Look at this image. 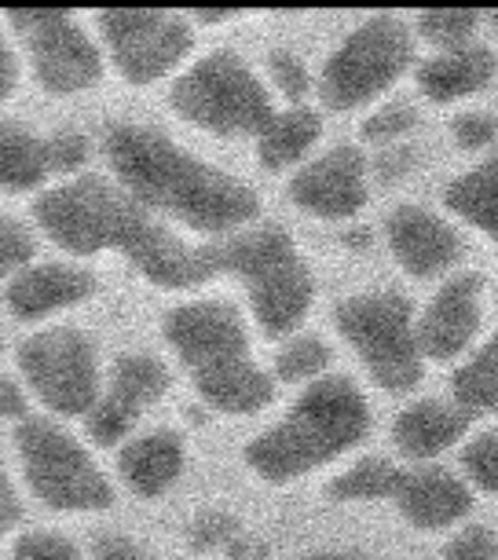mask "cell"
Returning a JSON list of instances; mask_svg holds the SVG:
<instances>
[{"label": "cell", "instance_id": "1", "mask_svg": "<svg viewBox=\"0 0 498 560\" xmlns=\"http://www.w3.org/2000/svg\"><path fill=\"white\" fill-rule=\"evenodd\" d=\"M37 224L70 253H125L143 279L162 290H195L217 268V246H190L147 209L100 176H81L37 198Z\"/></svg>", "mask_w": 498, "mask_h": 560}, {"label": "cell", "instance_id": "2", "mask_svg": "<svg viewBox=\"0 0 498 560\" xmlns=\"http://www.w3.org/2000/svg\"><path fill=\"white\" fill-rule=\"evenodd\" d=\"M103 151L125 184V195L143 209L179 220L198 235H239L260 213L257 195L242 179L143 125H114Z\"/></svg>", "mask_w": 498, "mask_h": 560}, {"label": "cell", "instance_id": "3", "mask_svg": "<svg viewBox=\"0 0 498 560\" xmlns=\"http://www.w3.org/2000/svg\"><path fill=\"white\" fill-rule=\"evenodd\" d=\"M162 330L198 396L220 415H257L275 399V382L253 363L246 323L228 301L179 304Z\"/></svg>", "mask_w": 498, "mask_h": 560}, {"label": "cell", "instance_id": "4", "mask_svg": "<svg viewBox=\"0 0 498 560\" xmlns=\"http://www.w3.org/2000/svg\"><path fill=\"white\" fill-rule=\"evenodd\" d=\"M370 432V404L348 377H323L301 393L279 425L246 447V465L268 483H290L323 469Z\"/></svg>", "mask_w": 498, "mask_h": 560}, {"label": "cell", "instance_id": "5", "mask_svg": "<svg viewBox=\"0 0 498 560\" xmlns=\"http://www.w3.org/2000/svg\"><path fill=\"white\" fill-rule=\"evenodd\" d=\"M217 268L242 279L253 319L268 337H286L304 323L315 301V275L282 228L239 231L217 246Z\"/></svg>", "mask_w": 498, "mask_h": 560}, {"label": "cell", "instance_id": "6", "mask_svg": "<svg viewBox=\"0 0 498 560\" xmlns=\"http://www.w3.org/2000/svg\"><path fill=\"white\" fill-rule=\"evenodd\" d=\"M169 103L184 121L228 140L235 136L257 140L275 118V103L264 81L235 51H209L187 73H179Z\"/></svg>", "mask_w": 498, "mask_h": 560}, {"label": "cell", "instance_id": "7", "mask_svg": "<svg viewBox=\"0 0 498 560\" xmlns=\"http://www.w3.org/2000/svg\"><path fill=\"white\" fill-rule=\"evenodd\" d=\"M334 323L385 393H410L421 382L426 359L415 345V319L404 293L378 290L345 298L334 308Z\"/></svg>", "mask_w": 498, "mask_h": 560}, {"label": "cell", "instance_id": "8", "mask_svg": "<svg viewBox=\"0 0 498 560\" xmlns=\"http://www.w3.org/2000/svg\"><path fill=\"white\" fill-rule=\"evenodd\" d=\"M415 62V34L396 15L363 19L323 67V103L334 110H356L374 103Z\"/></svg>", "mask_w": 498, "mask_h": 560}, {"label": "cell", "instance_id": "9", "mask_svg": "<svg viewBox=\"0 0 498 560\" xmlns=\"http://www.w3.org/2000/svg\"><path fill=\"white\" fill-rule=\"evenodd\" d=\"M30 491L48 510L59 513H100L114 505V488L92 454L67 429L45 418H26L15 432Z\"/></svg>", "mask_w": 498, "mask_h": 560}, {"label": "cell", "instance_id": "10", "mask_svg": "<svg viewBox=\"0 0 498 560\" xmlns=\"http://www.w3.org/2000/svg\"><path fill=\"white\" fill-rule=\"evenodd\" d=\"M19 370L34 396L56 415H89L100 399V363L81 330L56 326L40 330L19 348Z\"/></svg>", "mask_w": 498, "mask_h": 560}, {"label": "cell", "instance_id": "11", "mask_svg": "<svg viewBox=\"0 0 498 560\" xmlns=\"http://www.w3.org/2000/svg\"><path fill=\"white\" fill-rule=\"evenodd\" d=\"M100 37L129 84L169 78L195 48V30L173 12H107L100 15Z\"/></svg>", "mask_w": 498, "mask_h": 560}, {"label": "cell", "instance_id": "12", "mask_svg": "<svg viewBox=\"0 0 498 560\" xmlns=\"http://www.w3.org/2000/svg\"><path fill=\"white\" fill-rule=\"evenodd\" d=\"M19 40L30 51L40 89L51 96H73L103 78V51L73 15L30 12L12 15Z\"/></svg>", "mask_w": 498, "mask_h": 560}, {"label": "cell", "instance_id": "13", "mask_svg": "<svg viewBox=\"0 0 498 560\" xmlns=\"http://www.w3.org/2000/svg\"><path fill=\"white\" fill-rule=\"evenodd\" d=\"M290 198L309 217L320 220H348L367 206V158L356 147H334V151L320 154L301 173L290 179Z\"/></svg>", "mask_w": 498, "mask_h": 560}, {"label": "cell", "instance_id": "14", "mask_svg": "<svg viewBox=\"0 0 498 560\" xmlns=\"http://www.w3.org/2000/svg\"><path fill=\"white\" fill-rule=\"evenodd\" d=\"M484 323V279L476 271H462L440 287V293L426 304L415 323V345L421 359H448L462 355L480 334Z\"/></svg>", "mask_w": 498, "mask_h": 560}, {"label": "cell", "instance_id": "15", "mask_svg": "<svg viewBox=\"0 0 498 560\" xmlns=\"http://www.w3.org/2000/svg\"><path fill=\"white\" fill-rule=\"evenodd\" d=\"M385 238L396 264L415 279H437L462 260L459 231L421 206H399L389 217Z\"/></svg>", "mask_w": 498, "mask_h": 560}, {"label": "cell", "instance_id": "16", "mask_svg": "<svg viewBox=\"0 0 498 560\" xmlns=\"http://www.w3.org/2000/svg\"><path fill=\"white\" fill-rule=\"evenodd\" d=\"M95 290L92 275L73 264H34L23 268L8 287V308L15 319H48L62 308L89 301Z\"/></svg>", "mask_w": 498, "mask_h": 560}, {"label": "cell", "instance_id": "17", "mask_svg": "<svg viewBox=\"0 0 498 560\" xmlns=\"http://www.w3.org/2000/svg\"><path fill=\"white\" fill-rule=\"evenodd\" d=\"M396 505L407 524L421 527V532H440V527L470 516L473 491L448 469H415L399 480Z\"/></svg>", "mask_w": 498, "mask_h": 560}, {"label": "cell", "instance_id": "18", "mask_svg": "<svg viewBox=\"0 0 498 560\" xmlns=\"http://www.w3.org/2000/svg\"><path fill=\"white\" fill-rule=\"evenodd\" d=\"M473 425V415L459 404H443V399H421L407 407L392 425V443L404 458L429 462L440 458L443 451L454 447Z\"/></svg>", "mask_w": 498, "mask_h": 560}, {"label": "cell", "instance_id": "19", "mask_svg": "<svg viewBox=\"0 0 498 560\" xmlns=\"http://www.w3.org/2000/svg\"><path fill=\"white\" fill-rule=\"evenodd\" d=\"M495 73H498V59L491 48L465 45L454 51H440V56L421 62L418 89L432 103H459L465 96L484 92L495 81Z\"/></svg>", "mask_w": 498, "mask_h": 560}, {"label": "cell", "instance_id": "20", "mask_svg": "<svg viewBox=\"0 0 498 560\" xmlns=\"http://www.w3.org/2000/svg\"><path fill=\"white\" fill-rule=\"evenodd\" d=\"M121 480L140 499H162L184 472V440L176 432H147L140 440H129L121 447Z\"/></svg>", "mask_w": 498, "mask_h": 560}, {"label": "cell", "instance_id": "21", "mask_svg": "<svg viewBox=\"0 0 498 560\" xmlns=\"http://www.w3.org/2000/svg\"><path fill=\"white\" fill-rule=\"evenodd\" d=\"M169 366L158 355L147 352H129L111 366V382L107 393H100V399H107L111 407H118L125 418H140L147 407H154L158 399L169 393Z\"/></svg>", "mask_w": 498, "mask_h": 560}, {"label": "cell", "instance_id": "22", "mask_svg": "<svg viewBox=\"0 0 498 560\" xmlns=\"http://www.w3.org/2000/svg\"><path fill=\"white\" fill-rule=\"evenodd\" d=\"M48 176H56L48 136L30 132L19 121H0V187L34 191Z\"/></svg>", "mask_w": 498, "mask_h": 560}, {"label": "cell", "instance_id": "23", "mask_svg": "<svg viewBox=\"0 0 498 560\" xmlns=\"http://www.w3.org/2000/svg\"><path fill=\"white\" fill-rule=\"evenodd\" d=\"M320 136H323V118L312 107L275 110L268 129L257 136V158L264 168L282 173V168L301 162V158L320 143Z\"/></svg>", "mask_w": 498, "mask_h": 560}, {"label": "cell", "instance_id": "24", "mask_svg": "<svg viewBox=\"0 0 498 560\" xmlns=\"http://www.w3.org/2000/svg\"><path fill=\"white\" fill-rule=\"evenodd\" d=\"M448 209L498 242V154L454 179L448 187Z\"/></svg>", "mask_w": 498, "mask_h": 560}, {"label": "cell", "instance_id": "25", "mask_svg": "<svg viewBox=\"0 0 498 560\" xmlns=\"http://www.w3.org/2000/svg\"><path fill=\"white\" fill-rule=\"evenodd\" d=\"M454 404L462 410H498V334L454 370Z\"/></svg>", "mask_w": 498, "mask_h": 560}, {"label": "cell", "instance_id": "26", "mask_svg": "<svg viewBox=\"0 0 498 560\" xmlns=\"http://www.w3.org/2000/svg\"><path fill=\"white\" fill-rule=\"evenodd\" d=\"M399 480L404 472L385 458H363L352 469H345L341 477L331 480V499L334 502H381V499H396Z\"/></svg>", "mask_w": 498, "mask_h": 560}, {"label": "cell", "instance_id": "27", "mask_svg": "<svg viewBox=\"0 0 498 560\" xmlns=\"http://www.w3.org/2000/svg\"><path fill=\"white\" fill-rule=\"evenodd\" d=\"M331 366V345L320 337H293L275 359V374L282 382H315Z\"/></svg>", "mask_w": 498, "mask_h": 560}, {"label": "cell", "instance_id": "28", "mask_svg": "<svg viewBox=\"0 0 498 560\" xmlns=\"http://www.w3.org/2000/svg\"><path fill=\"white\" fill-rule=\"evenodd\" d=\"M476 19L473 12H426L418 15V37L429 40L432 48L440 51H454V48H465L473 45V34H476Z\"/></svg>", "mask_w": 498, "mask_h": 560}, {"label": "cell", "instance_id": "29", "mask_svg": "<svg viewBox=\"0 0 498 560\" xmlns=\"http://www.w3.org/2000/svg\"><path fill=\"white\" fill-rule=\"evenodd\" d=\"M462 469L480 491L498 494V432H484L462 451Z\"/></svg>", "mask_w": 498, "mask_h": 560}, {"label": "cell", "instance_id": "30", "mask_svg": "<svg viewBox=\"0 0 498 560\" xmlns=\"http://www.w3.org/2000/svg\"><path fill=\"white\" fill-rule=\"evenodd\" d=\"M34 257V235L12 217H0V279L23 271Z\"/></svg>", "mask_w": 498, "mask_h": 560}, {"label": "cell", "instance_id": "31", "mask_svg": "<svg viewBox=\"0 0 498 560\" xmlns=\"http://www.w3.org/2000/svg\"><path fill=\"white\" fill-rule=\"evenodd\" d=\"M418 125V110L410 107V103H385L378 114H370L363 121V136L374 143H389L396 140V136L410 132Z\"/></svg>", "mask_w": 498, "mask_h": 560}, {"label": "cell", "instance_id": "32", "mask_svg": "<svg viewBox=\"0 0 498 560\" xmlns=\"http://www.w3.org/2000/svg\"><path fill=\"white\" fill-rule=\"evenodd\" d=\"M15 560H84V553L56 532H26L15 542Z\"/></svg>", "mask_w": 498, "mask_h": 560}, {"label": "cell", "instance_id": "33", "mask_svg": "<svg viewBox=\"0 0 498 560\" xmlns=\"http://www.w3.org/2000/svg\"><path fill=\"white\" fill-rule=\"evenodd\" d=\"M268 73H271L275 89H279L286 100H293V107H297V100H301L304 92L312 89L309 67H304V59H301V56H293V51H271Z\"/></svg>", "mask_w": 498, "mask_h": 560}, {"label": "cell", "instance_id": "34", "mask_svg": "<svg viewBox=\"0 0 498 560\" xmlns=\"http://www.w3.org/2000/svg\"><path fill=\"white\" fill-rule=\"evenodd\" d=\"M443 560H498V538L487 527H462L443 549Z\"/></svg>", "mask_w": 498, "mask_h": 560}, {"label": "cell", "instance_id": "35", "mask_svg": "<svg viewBox=\"0 0 498 560\" xmlns=\"http://www.w3.org/2000/svg\"><path fill=\"white\" fill-rule=\"evenodd\" d=\"M451 129L465 151H487L498 140V118H491V114H462V118H454Z\"/></svg>", "mask_w": 498, "mask_h": 560}, {"label": "cell", "instance_id": "36", "mask_svg": "<svg viewBox=\"0 0 498 560\" xmlns=\"http://www.w3.org/2000/svg\"><path fill=\"white\" fill-rule=\"evenodd\" d=\"M48 147H51V168L56 176H70L89 162V140L81 132H59V136H48Z\"/></svg>", "mask_w": 498, "mask_h": 560}, {"label": "cell", "instance_id": "37", "mask_svg": "<svg viewBox=\"0 0 498 560\" xmlns=\"http://www.w3.org/2000/svg\"><path fill=\"white\" fill-rule=\"evenodd\" d=\"M239 535V524L224 513H206L202 521L195 524V542L198 546H231V538Z\"/></svg>", "mask_w": 498, "mask_h": 560}, {"label": "cell", "instance_id": "38", "mask_svg": "<svg viewBox=\"0 0 498 560\" xmlns=\"http://www.w3.org/2000/svg\"><path fill=\"white\" fill-rule=\"evenodd\" d=\"M95 557H100V560H151L140 546L129 542L125 535H103L100 542H95Z\"/></svg>", "mask_w": 498, "mask_h": 560}, {"label": "cell", "instance_id": "39", "mask_svg": "<svg viewBox=\"0 0 498 560\" xmlns=\"http://www.w3.org/2000/svg\"><path fill=\"white\" fill-rule=\"evenodd\" d=\"M19 494L12 488V480H8L4 465H0V535H8L12 527L19 524Z\"/></svg>", "mask_w": 498, "mask_h": 560}, {"label": "cell", "instance_id": "40", "mask_svg": "<svg viewBox=\"0 0 498 560\" xmlns=\"http://www.w3.org/2000/svg\"><path fill=\"white\" fill-rule=\"evenodd\" d=\"M30 399L12 377H0V418H26Z\"/></svg>", "mask_w": 498, "mask_h": 560}, {"label": "cell", "instance_id": "41", "mask_svg": "<svg viewBox=\"0 0 498 560\" xmlns=\"http://www.w3.org/2000/svg\"><path fill=\"white\" fill-rule=\"evenodd\" d=\"M15 84H19V59H15L12 45H8V40L0 37V103L12 96Z\"/></svg>", "mask_w": 498, "mask_h": 560}, {"label": "cell", "instance_id": "42", "mask_svg": "<svg viewBox=\"0 0 498 560\" xmlns=\"http://www.w3.org/2000/svg\"><path fill=\"white\" fill-rule=\"evenodd\" d=\"M228 549H231V557H235V560H264V557H268V549H264L257 538H250V535H235Z\"/></svg>", "mask_w": 498, "mask_h": 560}, {"label": "cell", "instance_id": "43", "mask_svg": "<svg viewBox=\"0 0 498 560\" xmlns=\"http://www.w3.org/2000/svg\"><path fill=\"white\" fill-rule=\"evenodd\" d=\"M304 560H363L359 553H348V549H326V553H312Z\"/></svg>", "mask_w": 498, "mask_h": 560}, {"label": "cell", "instance_id": "44", "mask_svg": "<svg viewBox=\"0 0 498 560\" xmlns=\"http://www.w3.org/2000/svg\"><path fill=\"white\" fill-rule=\"evenodd\" d=\"M0 348H4V341H0Z\"/></svg>", "mask_w": 498, "mask_h": 560}]
</instances>
